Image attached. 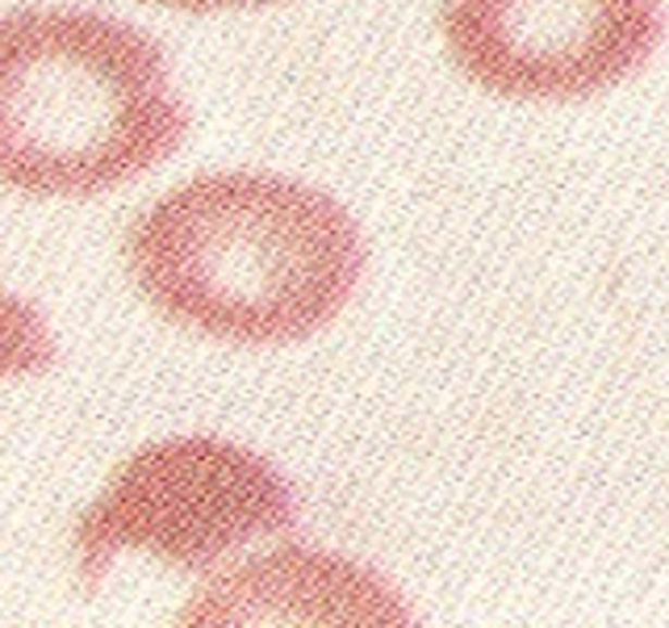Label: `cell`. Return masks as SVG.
Segmentation results:
<instances>
[{"label": "cell", "mask_w": 669, "mask_h": 628, "mask_svg": "<svg viewBox=\"0 0 669 628\" xmlns=\"http://www.w3.org/2000/svg\"><path fill=\"white\" fill-rule=\"evenodd\" d=\"M122 273L163 323L222 348H289L348 310L369 239L326 185L268 164L168 181L122 231Z\"/></svg>", "instance_id": "cell-1"}, {"label": "cell", "mask_w": 669, "mask_h": 628, "mask_svg": "<svg viewBox=\"0 0 669 628\" xmlns=\"http://www.w3.org/2000/svg\"><path fill=\"white\" fill-rule=\"evenodd\" d=\"M176 628H414L381 574L339 553L289 545L218 574Z\"/></svg>", "instance_id": "cell-5"}, {"label": "cell", "mask_w": 669, "mask_h": 628, "mask_svg": "<svg viewBox=\"0 0 669 628\" xmlns=\"http://www.w3.org/2000/svg\"><path fill=\"white\" fill-rule=\"evenodd\" d=\"M294 516V487L268 457L197 432L131 453L80 516L72 545L84 578H101L122 553L210 570L235 549L289 532Z\"/></svg>", "instance_id": "cell-3"}, {"label": "cell", "mask_w": 669, "mask_h": 628, "mask_svg": "<svg viewBox=\"0 0 669 628\" xmlns=\"http://www.w3.org/2000/svg\"><path fill=\"white\" fill-rule=\"evenodd\" d=\"M193 106L160 38L122 13L0 9V193L92 206L181 160Z\"/></svg>", "instance_id": "cell-2"}, {"label": "cell", "mask_w": 669, "mask_h": 628, "mask_svg": "<svg viewBox=\"0 0 669 628\" xmlns=\"http://www.w3.org/2000/svg\"><path fill=\"white\" fill-rule=\"evenodd\" d=\"M143 9H156L168 17H197V22H218V17H260L289 9L297 0H134Z\"/></svg>", "instance_id": "cell-7"}, {"label": "cell", "mask_w": 669, "mask_h": 628, "mask_svg": "<svg viewBox=\"0 0 669 628\" xmlns=\"http://www.w3.org/2000/svg\"><path fill=\"white\" fill-rule=\"evenodd\" d=\"M54 360H59V340L42 306L0 285V382L42 378L54 369Z\"/></svg>", "instance_id": "cell-6"}, {"label": "cell", "mask_w": 669, "mask_h": 628, "mask_svg": "<svg viewBox=\"0 0 669 628\" xmlns=\"http://www.w3.org/2000/svg\"><path fill=\"white\" fill-rule=\"evenodd\" d=\"M439 38L469 84L503 101H586L661 42L657 0H444Z\"/></svg>", "instance_id": "cell-4"}]
</instances>
